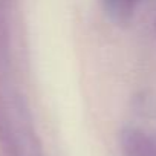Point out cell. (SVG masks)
I'll return each mask as SVG.
<instances>
[{
  "label": "cell",
  "instance_id": "277c9868",
  "mask_svg": "<svg viewBox=\"0 0 156 156\" xmlns=\"http://www.w3.org/2000/svg\"><path fill=\"white\" fill-rule=\"evenodd\" d=\"M154 29H156V22H154Z\"/></svg>",
  "mask_w": 156,
  "mask_h": 156
},
{
  "label": "cell",
  "instance_id": "6da1fadb",
  "mask_svg": "<svg viewBox=\"0 0 156 156\" xmlns=\"http://www.w3.org/2000/svg\"><path fill=\"white\" fill-rule=\"evenodd\" d=\"M119 144L124 156H156V138L138 127H126Z\"/></svg>",
  "mask_w": 156,
  "mask_h": 156
},
{
  "label": "cell",
  "instance_id": "3957f363",
  "mask_svg": "<svg viewBox=\"0 0 156 156\" xmlns=\"http://www.w3.org/2000/svg\"><path fill=\"white\" fill-rule=\"evenodd\" d=\"M107 3L110 5V8L121 11V12H130L135 0H107Z\"/></svg>",
  "mask_w": 156,
  "mask_h": 156
},
{
  "label": "cell",
  "instance_id": "7a4b0ae2",
  "mask_svg": "<svg viewBox=\"0 0 156 156\" xmlns=\"http://www.w3.org/2000/svg\"><path fill=\"white\" fill-rule=\"evenodd\" d=\"M14 0H0V64L6 66L11 48V17Z\"/></svg>",
  "mask_w": 156,
  "mask_h": 156
}]
</instances>
